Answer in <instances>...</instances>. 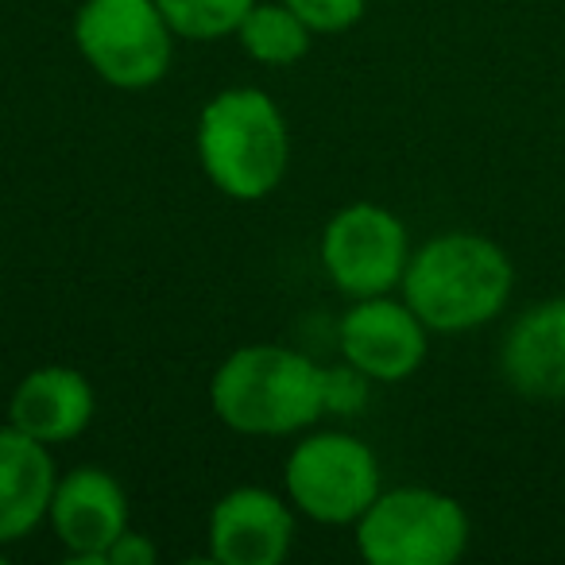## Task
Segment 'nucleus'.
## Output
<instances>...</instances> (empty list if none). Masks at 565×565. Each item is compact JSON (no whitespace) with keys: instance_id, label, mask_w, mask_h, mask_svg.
<instances>
[{"instance_id":"f257e3e1","label":"nucleus","mask_w":565,"mask_h":565,"mask_svg":"<svg viewBox=\"0 0 565 565\" xmlns=\"http://www.w3.org/2000/svg\"><path fill=\"white\" fill-rule=\"evenodd\" d=\"M326 372L287 345H244L221 361L210 384L217 418L248 438L302 434L326 415Z\"/></svg>"},{"instance_id":"f03ea898","label":"nucleus","mask_w":565,"mask_h":565,"mask_svg":"<svg viewBox=\"0 0 565 565\" xmlns=\"http://www.w3.org/2000/svg\"><path fill=\"white\" fill-rule=\"evenodd\" d=\"M399 287L430 333H465L500 318L515 287V267L488 236L446 233L411 252Z\"/></svg>"},{"instance_id":"7ed1b4c3","label":"nucleus","mask_w":565,"mask_h":565,"mask_svg":"<svg viewBox=\"0 0 565 565\" xmlns=\"http://www.w3.org/2000/svg\"><path fill=\"white\" fill-rule=\"evenodd\" d=\"M198 163L233 202H259L291 163V136L279 105L256 86H233L210 97L198 117Z\"/></svg>"},{"instance_id":"20e7f679","label":"nucleus","mask_w":565,"mask_h":565,"mask_svg":"<svg viewBox=\"0 0 565 565\" xmlns=\"http://www.w3.org/2000/svg\"><path fill=\"white\" fill-rule=\"evenodd\" d=\"M356 550L372 565H454L469 546V515L438 488H392L356 519Z\"/></svg>"},{"instance_id":"39448f33","label":"nucleus","mask_w":565,"mask_h":565,"mask_svg":"<svg viewBox=\"0 0 565 565\" xmlns=\"http://www.w3.org/2000/svg\"><path fill=\"white\" fill-rule=\"evenodd\" d=\"M74 47L109 86L148 89L171 71L174 32L159 0H86L74 17Z\"/></svg>"},{"instance_id":"423d86ee","label":"nucleus","mask_w":565,"mask_h":565,"mask_svg":"<svg viewBox=\"0 0 565 565\" xmlns=\"http://www.w3.org/2000/svg\"><path fill=\"white\" fill-rule=\"evenodd\" d=\"M282 488L299 515L326 526L356 523L384 492L369 441L341 430L307 434L282 465Z\"/></svg>"},{"instance_id":"0eeeda50","label":"nucleus","mask_w":565,"mask_h":565,"mask_svg":"<svg viewBox=\"0 0 565 565\" xmlns=\"http://www.w3.org/2000/svg\"><path fill=\"white\" fill-rule=\"evenodd\" d=\"M318 256L330 282L349 299L392 295L411 264V241L392 210L353 202L338 210L322 228Z\"/></svg>"},{"instance_id":"6e6552de","label":"nucleus","mask_w":565,"mask_h":565,"mask_svg":"<svg viewBox=\"0 0 565 565\" xmlns=\"http://www.w3.org/2000/svg\"><path fill=\"white\" fill-rule=\"evenodd\" d=\"M338 345L345 364L376 384H399L415 376L430 349V330L407 307V299L372 295L356 299L338 326Z\"/></svg>"},{"instance_id":"1a4fd4ad","label":"nucleus","mask_w":565,"mask_h":565,"mask_svg":"<svg viewBox=\"0 0 565 565\" xmlns=\"http://www.w3.org/2000/svg\"><path fill=\"white\" fill-rule=\"evenodd\" d=\"M47 523L74 565H105L109 546L128 531V495L113 472L78 465L58 477Z\"/></svg>"},{"instance_id":"9d476101","label":"nucleus","mask_w":565,"mask_h":565,"mask_svg":"<svg viewBox=\"0 0 565 565\" xmlns=\"http://www.w3.org/2000/svg\"><path fill=\"white\" fill-rule=\"evenodd\" d=\"M295 542L291 500L271 488L241 484L210 511V554L221 565H279Z\"/></svg>"},{"instance_id":"9b49d317","label":"nucleus","mask_w":565,"mask_h":565,"mask_svg":"<svg viewBox=\"0 0 565 565\" xmlns=\"http://www.w3.org/2000/svg\"><path fill=\"white\" fill-rule=\"evenodd\" d=\"M94 384L86 372L71 364H43L17 384L9 399V423L40 438L43 446H63L94 423Z\"/></svg>"},{"instance_id":"f8f14e48","label":"nucleus","mask_w":565,"mask_h":565,"mask_svg":"<svg viewBox=\"0 0 565 565\" xmlns=\"http://www.w3.org/2000/svg\"><path fill=\"white\" fill-rule=\"evenodd\" d=\"M503 380L526 399L565 395V299H550L523 310L503 333Z\"/></svg>"},{"instance_id":"ddd939ff","label":"nucleus","mask_w":565,"mask_h":565,"mask_svg":"<svg viewBox=\"0 0 565 565\" xmlns=\"http://www.w3.org/2000/svg\"><path fill=\"white\" fill-rule=\"evenodd\" d=\"M55 484L51 446L12 423L0 426V546L28 539L47 519Z\"/></svg>"},{"instance_id":"4468645a","label":"nucleus","mask_w":565,"mask_h":565,"mask_svg":"<svg viewBox=\"0 0 565 565\" xmlns=\"http://www.w3.org/2000/svg\"><path fill=\"white\" fill-rule=\"evenodd\" d=\"M310 40H315V32L282 0L279 4L256 0L244 24L236 28V43L244 47V55L264 66H295L299 58H307Z\"/></svg>"},{"instance_id":"2eb2a0df","label":"nucleus","mask_w":565,"mask_h":565,"mask_svg":"<svg viewBox=\"0 0 565 565\" xmlns=\"http://www.w3.org/2000/svg\"><path fill=\"white\" fill-rule=\"evenodd\" d=\"M256 0H159L174 40L213 43L236 35Z\"/></svg>"},{"instance_id":"dca6fc26","label":"nucleus","mask_w":565,"mask_h":565,"mask_svg":"<svg viewBox=\"0 0 565 565\" xmlns=\"http://www.w3.org/2000/svg\"><path fill=\"white\" fill-rule=\"evenodd\" d=\"M315 35H341L369 12V0H282Z\"/></svg>"},{"instance_id":"f3484780","label":"nucleus","mask_w":565,"mask_h":565,"mask_svg":"<svg viewBox=\"0 0 565 565\" xmlns=\"http://www.w3.org/2000/svg\"><path fill=\"white\" fill-rule=\"evenodd\" d=\"M364 399H369V376H364V372H356L353 364L326 372V411L353 415Z\"/></svg>"},{"instance_id":"a211bd4d","label":"nucleus","mask_w":565,"mask_h":565,"mask_svg":"<svg viewBox=\"0 0 565 565\" xmlns=\"http://www.w3.org/2000/svg\"><path fill=\"white\" fill-rule=\"evenodd\" d=\"M151 562H156V546H151V539H143L136 531H125L109 546V554H105V565H151Z\"/></svg>"}]
</instances>
